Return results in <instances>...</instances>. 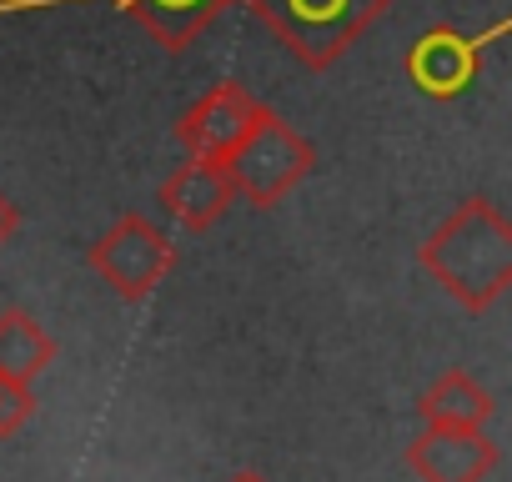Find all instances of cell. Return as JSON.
Segmentation results:
<instances>
[{
  "instance_id": "3957f363",
  "label": "cell",
  "mask_w": 512,
  "mask_h": 482,
  "mask_svg": "<svg viewBox=\"0 0 512 482\" xmlns=\"http://www.w3.org/2000/svg\"><path fill=\"white\" fill-rule=\"evenodd\" d=\"M312 166H317V146L297 126H287L277 111H267L256 121V131L226 156V181L241 201L267 211V206L287 201L312 176Z\"/></svg>"
},
{
  "instance_id": "9c48e42d",
  "label": "cell",
  "mask_w": 512,
  "mask_h": 482,
  "mask_svg": "<svg viewBox=\"0 0 512 482\" xmlns=\"http://www.w3.org/2000/svg\"><path fill=\"white\" fill-rule=\"evenodd\" d=\"M417 412H422V422H427V427H447V432H482V427L492 422L497 402H492V392H487L472 372L452 367V372H442V377L422 392Z\"/></svg>"
},
{
  "instance_id": "7c38bea8",
  "label": "cell",
  "mask_w": 512,
  "mask_h": 482,
  "mask_svg": "<svg viewBox=\"0 0 512 482\" xmlns=\"http://www.w3.org/2000/svg\"><path fill=\"white\" fill-rule=\"evenodd\" d=\"M36 417V392L26 382H0V437H16Z\"/></svg>"
},
{
  "instance_id": "5bb4252c",
  "label": "cell",
  "mask_w": 512,
  "mask_h": 482,
  "mask_svg": "<svg viewBox=\"0 0 512 482\" xmlns=\"http://www.w3.org/2000/svg\"><path fill=\"white\" fill-rule=\"evenodd\" d=\"M231 482H267V477H262V472H236Z\"/></svg>"
},
{
  "instance_id": "ba28073f",
  "label": "cell",
  "mask_w": 512,
  "mask_h": 482,
  "mask_svg": "<svg viewBox=\"0 0 512 482\" xmlns=\"http://www.w3.org/2000/svg\"><path fill=\"white\" fill-rule=\"evenodd\" d=\"M156 201H161V211H166L176 226L206 231V226H216V221L226 216V206L236 201V191H231V181H226V166H216V161H181V166L161 181Z\"/></svg>"
},
{
  "instance_id": "8fae6325",
  "label": "cell",
  "mask_w": 512,
  "mask_h": 482,
  "mask_svg": "<svg viewBox=\"0 0 512 482\" xmlns=\"http://www.w3.org/2000/svg\"><path fill=\"white\" fill-rule=\"evenodd\" d=\"M51 362H56V342L31 312H21V307L0 312V382L31 387Z\"/></svg>"
},
{
  "instance_id": "6da1fadb",
  "label": "cell",
  "mask_w": 512,
  "mask_h": 482,
  "mask_svg": "<svg viewBox=\"0 0 512 482\" xmlns=\"http://www.w3.org/2000/svg\"><path fill=\"white\" fill-rule=\"evenodd\" d=\"M417 262L457 307L487 312L512 287V221L487 196H467L422 241Z\"/></svg>"
},
{
  "instance_id": "4fadbf2b",
  "label": "cell",
  "mask_w": 512,
  "mask_h": 482,
  "mask_svg": "<svg viewBox=\"0 0 512 482\" xmlns=\"http://www.w3.org/2000/svg\"><path fill=\"white\" fill-rule=\"evenodd\" d=\"M16 231H21V211H16V201L6 191H0V247H6Z\"/></svg>"
},
{
  "instance_id": "52a82bcc",
  "label": "cell",
  "mask_w": 512,
  "mask_h": 482,
  "mask_svg": "<svg viewBox=\"0 0 512 482\" xmlns=\"http://www.w3.org/2000/svg\"><path fill=\"white\" fill-rule=\"evenodd\" d=\"M497 457L502 452L487 432L422 427V437L407 442V467H412L417 482H487Z\"/></svg>"
},
{
  "instance_id": "30bf717a",
  "label": "cell",
  "mask_w": 512,
  "mask_h": 482,
  "mask_svg": "<svg viewBox=\"0 0 512 482\" xmlns=\"http://www.w3.org/2000/svg\"><path fill=\"white\" fill-rule=\"evenodd\" d=\"M116 6L161 46V51H186L226 0H116Z\"/></svg>"
},
{
  "instance_id": "8992f818",
  "label": "cell",
  "mask_w": 512,
  "mask_h": 482,
  "mask_svg": "<svg viewBox=\"0 0 512 482\" xmlns=\"http://www.w3.org/2000/svg\"><path fill=\"white\" fill-rule=\"evenodd\" d=\"M482 71V51L472 36L452 26H432L407 46V81L432 101H457Z\"/></svg>"
},
{
  "instance_id": "7a4b0ae2",
  "label": "cell",
  "mask_w": 512,
  "mask_h": 482,
  "mask_svg": "<svg viewBox=\"0 0 512 482\" xmlns=\"http://www.w3.org/2000/svg\"><path fill=\"white\" fill-rule=\"evenodd\" d=\"M246 6L302 66L327 71L372 31L392 0H246Z\"/></svg>"
},
{
  "instance_id": "5b68a950",
  "label": "cell",
  "mask_w": 512,
  "mask_h": 482,
  "mask_svg": "<svg viewBox=\"0 0 512 482\" xmlns=\"http://www.w3.org/2000/svg\"><path fill=\"white\" fill-rule=\"evenodd\" d=\"M262 116H267V106L256 101L246 86L221 81V86H211V91L176 121V141L186 146L191 161H216V166H226V156L256 131V121H262Z\"/></svg>"
},
{
  "instance_id": "277c9868",
  "label": "cell",
  "mask_w": 512,
  "mask_h": 482,
  "mask_svg": "<svg viewBox=\"0 0 512 482\" xmlns=\"http://www.w3.org/2000/svg\"><path fill=\"white\" fill-rule=\"evenodd\" d=\"M91 272L121 297V302H141L151 297L171 267H176V247H171V236L141 216V211H126L121 221H111V231H101L91 241V252H86Z\"/></svg>"
}]
</instances>
